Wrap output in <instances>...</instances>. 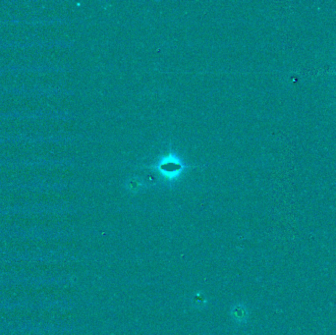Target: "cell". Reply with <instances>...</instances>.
Here are the masks:
<instances>
[{"instance_id":"2","label":"cell","mask_w":336,"mask_h":335,"mask_svg":"<svg viewBox=\"0 0 336 335\" xmlns=\"http://www.w3.org/2000/svg\"><path fill=\"white\" fill-rule=\"evenodd\" d=\"M205 297L201 294H198L195 296L194 298V304H197V305H202V304H205Z\"/></svg>"},{"instance_id":"1","label":"cell","mask_w":336,"mask_h":335,"mask_svg":"<svg viewBox=\"0 0 336 335\" xmlns=\"http://www.w3.org/2000/svg\"><path fill=\"white\" fill-rule=\"evenodd\" d=\"M230 315L232 319L237 323V324H245L248 319H249V310L248 308L242 304V303H238L235 304L231 310H230Z\"/></svg>"}]
</instances>
